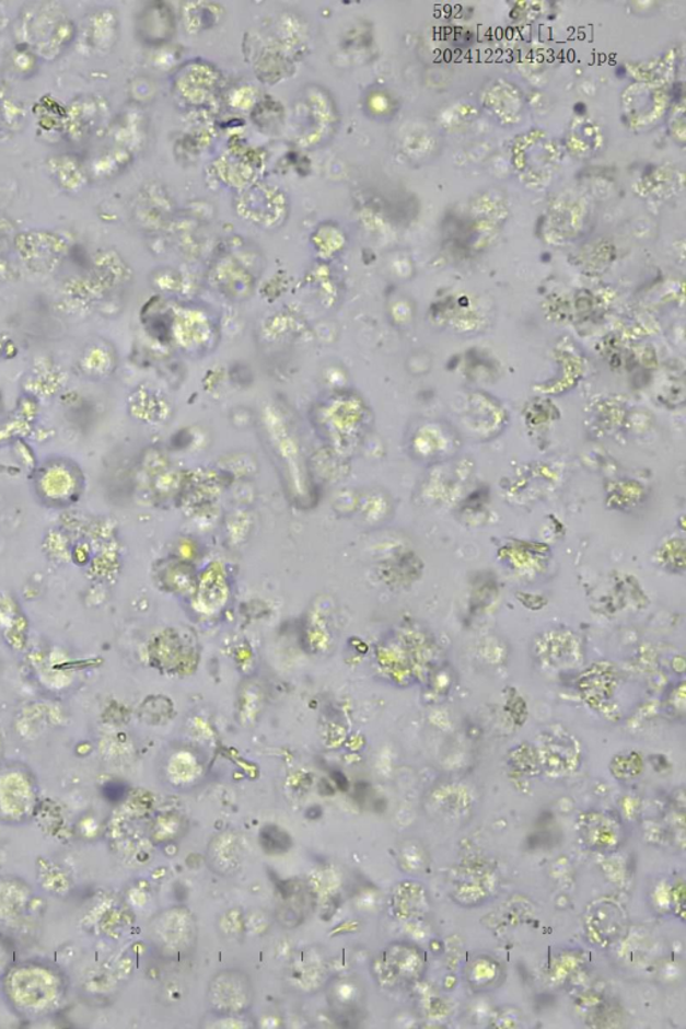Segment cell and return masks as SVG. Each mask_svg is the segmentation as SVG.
I'll use <instances>...</instances> for the list:
<instances>
[{"instance_id":"9a60e30c","label":"cell","mask_w":686,"mask_h":1029,"mask_svg":"<svg viewBox=\"0 0 686 1029\" xmlns=\"http://www.w3.org/2000/svg\"><path fill=\"white\" fill-rule=\"evenodd\" d=\"M312 903L310 891L300 881H288L279 890L277 917L279 924L289 927L301 925L307 917L309 905Z\"/></svg>"},{"instance_id":"7402d4cb","label":"cell","mask_w":686,"mask_h":1029,"mask_svg":"<svg viewBox=\"0 0 686 1029\" xmlns=\"http://www.w3.org/2000/svg\"><path fill=\"white\" fill-rule=\"evenodd\" d=\"M101 115H103V107L95 103L94 99H83L80 104L71 106L69 116L70 134L79 139L77 141H81L85 136H91L95 130L94 128L98 127V123L103 119Z\"/></svg>"},{"instance_id":"8992f818","label":"cell","mask_w":686,"mask_h":1029,"mask_svg":"<svg viewBox=\"0 0 686 1029\" xmlns=\"http://www.w3.org/2000/svg\"><path fill=\"white\" fill-rule=\"evenodd\" d=\"M236 212L259 229L276 230L288 220L290 203L283 190L268 184H255L239 195Z\"/></svg>"},{"instance_id":"ffe728a7","label":"cell","mask_w":686,"mask_h":1029,"mask_svg":"<svg viewBox=\"0 0 686 1029\" xmlns=\"http://www.w3.org/2000/svg\"><path fill=\"white\" fill-rule=\"evenodd\" d=\"M141 25L144 26L141 34H144L146 41L151 42V44H163V42L170 41L173 35L175 16H173L168 5L164 3L153 4L147 11Z\"/></svg>"},{"instance_id":"cb8c5ba5","label":"cell","mask_w":686,"mask_h":1029,"mask_svg":"<svg viewBox=\"0 0 686 1029\" xmlns=\"http://www.w3.org/2000/svg\"><path fill=\"white\" fill-rule=\"evenodd\" d=\"M53 177L63 189H77L85 183L86 167L69 158H56L51 161Z\"/></svg>"},{"instance_id":"2e32d148","label":"cell","mask_w":686,"mask_h":1029,"mask_svg":"<svg viewBox=\"0 0 686 1029\" xmlns=\"http://www.w3.org/2000/svg\"><path fill=\"white\" fill-rule=\"evenodd\" d=\"M243 849L241 837L226 831L213 837L208 846V863L218 875L232 876L242 865Z\"/></svg>"},{"instance_id":"277c9868","label":"cell","mask_w":686,"mask_h":1029,"mask_svg":"<svg viewBox=\"0 0 686 1029\" xmlns=\"http://www.w3.org/2000/svg\"><path fill=\"white\" fill-rule=\"evenodd\" d=\"M198 924L187 907H171L154 917L151 936L164 959L177 961L194 953L198 944Z\"/></svg>"},{"instance_id":"603a6c76","label":"cell","mask_w":686,"mask_h":1029,"mask_svg":"<svg viewBox=\"0 0 686 1029\" xmlns=\"http://www.w3.org/2000/svg\"><path fill=\"white\" fill-rule=\"evenodd\" d=\"M15 238L13 224L0 219V278L2 279H14L20 271Z\"/></svg>"},{"instance_id":"52a82bcc","label":"cell","mask_w":686,"mask_h":1029,"mask_svg":"<svg viewBox=\"0 0 686 1029\" xmlns=\"http://www.w3.org/2000/svg\"><path fill=\"white\" fill-rule=\"evenodd\" d=\"M534 751L540 770L548 776L560 779L575 774L581 768L580 740L559 726L542 731Z\"/></svg>"},{"instance_id":"5bb4252c","label":"cell","mask_w":686,"mask_h":1029,"mask_svg":"<svg viewBox=\"0 0 686 1029\" xmlns=\"http://www.w3.org/2000/svg\"><path fill=\"white\" fill-rule=\"evenodd\" d=\"M393 915L399 921H419L431 913V895L421 882H399L391 895Z\"/></svg>"},{"instance_id":"30bf717a","label":"cell","mask_w":686,"mask_h":1029,"mask_svg":"<svg viewBox=\"0 0 686 1029\" xmlns=\"http://www.w3.org/2000/svg\"><path fill=\"white\" fill-rule=\"evenodd\" d=\"M626 926H628V915L623 903L617 900H595L590 903L584 913V930L594 947H611L624 936Z\"/></svg>"},{"instance_id":"7a4b0ae2","label":"cell","mask_w":686,"mask_h":1029,"mask_svg":"<svg viewBox=\"0 0 686 1029\" xmlns=\"http://www.w3.org/2000/svg\"><path fill=\"white\" fill-rule=\"evenodd\" d=\"M370 972L380 988L407 990L426 974L427 955L416 944L392 943L374 957Z\"/></svg>"},{"instance_id":"5b68a950","label":"cell","mask_w":686,"mask_h":1029,"mask_svg":"<svg viewBox=\"0 0 686 1029\" xmlns=\"http://www.w3.org/2000/svg\"><path fill=\"white\" fill-rule=\"evenodd\" d=\"M255 1002L252 978L242 969L231 968L213 974L208 983L206 1003L211 1015L243 1016Z\"/></svg>"},{"instance_id":"484cf974","label":"cell","mask_w":686,"mask_h":1029,"mask_svg":"<svg viewBox=\"0 0 686 1029\" xmlns=\"http://www.w3.org/2000/svg\"><path fill=\"white\" fill-rule=\"evenodd\" d=\"M261 848L270 854H282L291 847V840L277 825H267L260 833Z\"/></svg>"},{"instance_id":"ac0fdd59","label":"cell","mask_w":686,"mask_h":1029,"mask_svg":"<svg viewBox=\"0 0 686 1029\" xmlns=\"http://www.w3.org/2000/svg\"><path fill=\"white\" fill-rule=\"evenodd\" d=\"M465 980L475 992L491 991L502 984L503 969L492 957L477 955L465 968Z\"/></svg>"},{"instance_id":"ba28073f","label":"cell","mask_w":686,"mask_h":1029,"mask_svg":"<svg viewBox=\"0 0 686 1029\" xmlns=\"http://www.w3.org/2000/svg\"><path fill=\"white\" fill-rule=\"evenodd\" d=\"M451 883L453 902L463 907H477L498 893L500 876L488 860L473 859L458 866Z\"/></svg>"},{"instance_id":"4fadbf2b","label":"cell","mask_w":686,"mask_h":1029,"mask_svg":"<svg viewBox=\"0 0 686 1029\" xmlns=\"http://www.w3.org/2000/svg\"><path fill=\"white\" fill-rule=\"evenodd\" d=\"M327 1003L334 1019L341 1026L351 1027L361 1019L365 1008L367 993L361 981L354 976L334 978L327 984Z\"/></svg>"},{"instance_id":"7c38bea8","label":"cell","mask_w":686,"mask_h":1029,"mask_svg":"<svg viewBox=\"0 0 686 1029\" xmlns=\"http://www.w3.org/2000/svg\"><path fill=\"white\" fill-rule=\"evenodd\" d=\"M330 966L319 947H309L292 956L288 979L292 990L315 993L329 984Z\"/></svg>"},{"instance_id":"6da1fadb","label":"cell","mask_w":686,"mask_h":1029,"mask_svg":"<svg viewBox=\"0 0 686 1029\" xmlns=\"http://www.w3.org/2000/svg\"><path fill=\"white\" fill-rule=\"evenodd\" d=\"M16 37L37 56L56 59L75 38V23L61 3L35 2L21 10Z\"/></svg>"},{"instance_id":"3957f363","label":"cell","mask_w":686,"mask_h":1029,"mask_svg":"<svg viewBox=\"0 0 686 1029\" xmlns=\"http://www.w3.org/2000/svg\"><path fill=\"white\" fill-rule=\"evenodd\" d=\"M297 115L301 122L300 142L304 148L325 146L337 131L339 113L336 101L319 85L303 89L298 100Z\"/></svg>"},{"instance_id":"d4e9b609","label":"cell","mask_w":686,"mask_h":1029,"mask_svg":"<svg viewBox=\"0 0 686 1029\" xmlns=\"http://www.w3.org/2000/svg\"><path fill=\"white\" fill-rule=\"evenodd\" d=\"M398 865L409 875H420L428 866V854L419 841L407 840L398 847Z\"/></svg>"},{"instance_id":"44dd1931","label":"cell","mask_w":686,"mask_h":1029,"mask_svg":"<svg viewBox=\"0 0 686 1029\" xmlns=\"http://www.w3.org/2000/svg\"><path fill=\"white\" fill-rule=\"evenodd\" d=\"M224 15L217 3H187L183 10V23L189 34H198L219 25Z\"/></svg>"},{"instance_id":"8fae6325","label":"cell","mask_w":686,"mask_h":1029,"mask_svg":"<svg viewBox=\"0 0 686 1029\" xmlns=\"http://www.w3.org/2000/svg\"><path fill=\"white\" fill-rule=\"evenodd\" d=\"M15 247L21 265L40 273L54 270L67 253V243L61 238L44 232L16 235Z\"/></svg>"},{"instance_id":"d6986e66","label":"cell","mask_w":686,"mask_h":1029,"mask_svg":"<svg viewBox=\"0 0 686 1029\" xmlns=\"http://www.w3.org/2000/svg\"><path fill=\"white\" fill-rule=\"evenodd\" d=\"M189 69L195 77L190 76L188 69L185 68L184 73L178 77V91L183 93V99L200 104L217 88L219 76L212 73L211 66L206 63L198 82V65L189 63Z\"/></svg>"},{"instance_id":"e0dca14e","label":"cell","mask_w":686,"mask_h":1029,"mask_svg":"<svg viewBox=\"0 0 686 1029\" xmlns=\"http://www.w3.org/2000/svg\"><path fill=\"white\" fill-rule=\"evenodd\" d=\"M118 35V21L111 10H100L85 22L83 39L85 45L106 51L115 46Z\"/></svg>"},{"instance_id":"9c48e42d","label":"cell","mask_w":686,"mask_h":1029,"mask_svg":"<svg viewBox=\"0 0 686 1029\" xmlns=\"http://www.w3.org/2000/svg\"><path fill=\"white\" fill-rule=\"evenodd\" d=\"M577 833L582 845L592 852L613 854L626 842V829L616 812L589 810L577 819Z\"/></svg>"}]
</instances>
